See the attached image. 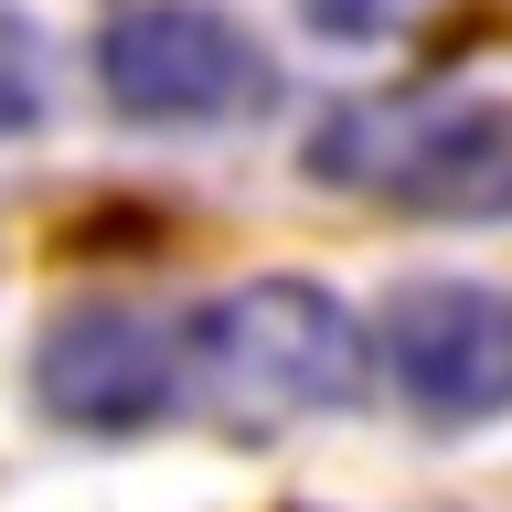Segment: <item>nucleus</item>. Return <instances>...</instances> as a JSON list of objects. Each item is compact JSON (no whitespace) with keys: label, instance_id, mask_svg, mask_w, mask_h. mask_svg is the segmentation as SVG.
<instances>
[{"label":"nucleus","instance_id":"obj_1","mask_svg":"<svg viewBox=\"0 0 512 512\" xmlns=\"http://www.w3.org/2000/svg\"><path fill=\"white\" fill-rule=\"evenodd\" d=\"M310 182L363 192L416 224H502L512 214V96L470 86H384L342 96L310 128Z\"/></svg>","mask_w":512,"mask_h":512},{"label":"nucleus","instance_id":"obj_2","mask_svg":"<svg viewBox=\"0 0 512 512\" xmlns=\"http://www.w3.org/2000/svg\"><path fill=\"white\" fill-rule=\"evenodd\" d=\"M192 384L214 395L235 427H310V416H352L363 384H374V342L363 320L310 278H246L214 288L182 331Z\"/></svg>","mask_w":512,"mask_h":512},{"label":"nucleus","instance_id":"obj_3","mask_svg":"<svg viewBox=\"0 0 512 512\" xmlns=\"http://www.w3.org/2000/svg\"><path fill=\"white\" fill-rule=\"evenodd\" d=\"M96 86L139 128H235L278 96V64L214 0H128L96 32Z\"/></svg>","mask_w":512,"mask_h":512},{"label":"nucleus","instance_id":"obj_4","mask_svg":"<svg viewBox=\"0 0 512 512\" xmlns=\"http://www.w3.org/2000/svg\"><path fill=\"white\" fill-rule=\"evenodd\" d=\"M182 331H160L150 310L128 299H75V310L43 320L32 342V395L54 427H86V438H139L182 406Z\"/></svg>","mask_w":512,"mask_h":512},{"label":"nucleus","instance_id":"obj_5","mask_svg":"<svg viewBox=\"0 0 512 512\" xmlns=\"http://www.w3.org/2000/svg\"><path fill=\"white\" fill-rule=\"evenodd\" d=\"M384 374L427 427H480L512 406V288L480 278H416L384 299Z\"/></svg>","mask_w":512,"mask_h":512},{"label":"nucleus","instance_id":"obj_6","mask_svg":"<svg viewBox=\"0 0 512 512\" xmlns=\"http://www.w3.org/2000/svg\"><path fill=\"white\" fill-rule=\"evenodd\" d=\"M43 118H54V54H43V32L0 0V139H32Z\"/></svg>","mask_w":512,"mask_h":512},{"label":"nucleus","instance_id":"obj_7","mask_svg":"<svg viewBox=\"0 0 512 512\" xmlns=\"http://www.w3.org/2000/svg\"><path fill=\"white\" fill-rule=\"evenodd\" d=\"M427 0H299V22L320 43H384V32H406Z\"/></svg>","mask_w":512,"mask_h":512}]
</instances>
